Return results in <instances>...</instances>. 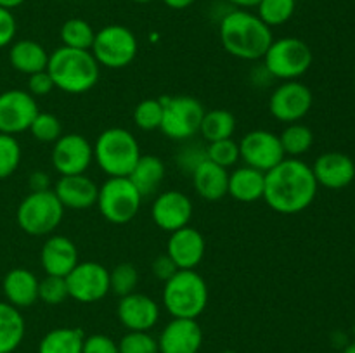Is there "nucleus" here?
Returning a JSON list of instances; mask_svg holds the SVG:
<instances>
[{
	"mask_svg": "<svg viewBox=\"0 0 355 353\" xmlns=\"http://www.w3.org/2000/svg\"><path fill=\"white\" fill-rule=\"evenodd\" d=\"M16 31L17 23L12 10L0 7V48L12 44L14 38H16Z\"/></svg>",
	"mask_w": 355,
	"mask_h": 353,
	"instance_id": "44",
	"label": "nucleus"
},
{
	"mask_svg": "<svg viewBox=\"0 0 355 353\" xmlns=\"http://www.w3.org/2000/svg\"><path fill=\"white\" fill-rule=\"evenodd\" d=\"M163 305L172 318H198L208 305V284L196 270H177L163 286Z\"/></svg>",
	"mask_w": 355,
	"mask_h": 353,
	"instance_id": "5",
	"label": "nucleus"
},
{
	"mask_svg": "<svg viewBox=\"0 0 355 353\" xmlns=\"http://www.w3.org/2000/svg\"><path fill=\"white\" fill-rule=\"evenodd\" d=\"M116 315L127 331H149L158 324L159 307L148 294L130 293L120 298Z\"/></svg>",
	"mask_w": 355,
	"mask_h": 353,
	"instance_id": "19",
	"label": "nucleus"
},
{
	"mask_svg": "<svg viewBox=\"0 0 355 353\" xmlns=\"http://www.w3.org/2000/svg\"><path fill=\"white\" fill-rule=\"evenodd\" d=\"M120 353H159L158 339L149 334V331H128L118 341Z\"/></svg>",
	"mask_w": 355,
	"mask_h": 353,
	"instance_id": "39",
	"label": "nucleus"
},
{
	"mask_svg": "<svg viewBox=\"0 0 355 353\" xmlns=\"http://www.w3.org/2000/svg\"><path fill=\"white\" fill-rule=\"evenodd\" d=\"M33 138H37L38 142H45V144H54L59 137L62 135V125L55 114L52 113H40L35 116V120L31 121L30 128Z\"/></svg>",
	"mask_w": 355,
	"mask_h": 353,
	"instance_id": "36",
	"label": "nucleus"
},
{
	"mask_svg": "<svg viewBox=\"0 0 355 353\" xmlns=\"http://www.w3.org/2000/svg\"><path fill=\"white\" fill-rule=\"evenodd\" d=\"M318 185L338 190L350 185L355 179V163L343 152L329 151L319 156L312 166Z\"/></svg>",
	"mask_w": 355,
	"mask_h": 353,
	"instance_id": "20",
	"label": "nucleus"
},
{
	"mask_svg": "<svg viewBox=\"0 0 355 353\" xmlns=\"http://www.w3.org/2000/svg\"><path fill=\"white\" fill-rule=\"evenodd\" d=\"M26 322L19 308L0 301V353H12L23 343Z\"/></svg>",
	"mask_w": 355,
	"mask_h": 353,
	"instance_id": "28",
	"label": "nucleus"
},
{
	"mask_svg": "<svg viewBox=\"0 0 355 353\" xmlns=\"http://www.w3.org/2000/svg\"><path fill=\"white\" fill-rule=\"evenodd\" d=\"M207 159V147H201V145H186L182 147V151L177 154V163H179L180 168L187 173H193L201 163Z\"/></svg>",
	"mask_w": 355,
	"mask_h": 353,
	"instance_id": "41",
	"label": "nucleus"
},
{
	"mask_svg": "<svg viewBox=\"0 0 355 353\" xmlns=\"http://www.w3.org/2000/svg\"><path fill=\"white\" fill-rule=\"evenodd\" d=\"M239 156L245 165L267 173L279 165L286 154L281 145L279 135L269 130H252L239 141Z\"/></svg>",
	"mask_w": 355,
	"mask_h": 353,
	"instance_id": "13",
	"label": "nucleus"
},
{
	"mask_svg": "<svg viewBox=\"0 0 355 353\" xmlns=\"http://www.w3.org/2000/svg\"><path fill=\"white\" fill-rule=\"evenodd\" d=\"M279 141L286 158H298L311 151L314 144V134L307 125L297 121V123L286 125V128L279 134Z\"/></svg>",
	"mask_w": 355,
	"mask_h": 353,
	"instance_id": "31",
	"label": "nucleus"
},
{
	"mask_svg": "<svg viewBox=\"0 0 355 353\" xmlns=\"http://www.w3.org/2000/svg\"><path fill=\"white\" fill-rule=\"evenodd\" d=\"M163 120L162 99H144L135 106L134 121L141 130H159Z\"/></svg>",
	"mask_w": 355,
	"mask_h": 353,
	"instance_id": "35",
	"label": "nucleus"
},
{
	"mask_svg": "<svg viewBox=\"0 0 355 353\" xmlns=\"http://www.w3.org/2000/svg\"><path fill=\"white\" fill-rule=\"evenodd\" d=\"M194 2H196V0H163V3H165L166 7H170V9H175V10L187 9V7L193 6Z\"/></svg>",
	"mask_w": 355,
	"mask_h": 353,
	"instance_id": "47",
	"label": "nucleus"
},
{
	"mask_svg": "<svg viewBox=\"0 0 355 353\" xmlns=\"http://www.w3.org/2000/svg\"><path fill=\"white\" fill-rule=\"evenodd\" d=\"M52 165L61 176L82 175L94 161V147L83 135L62 134L52 147Z\"/></svg>",
	"mask_w": 355,
	"mask_h": 353,
	"instance_id": "15",
	"label": "nucleus"
},
{
	"mask_svg": "<svg viewBox=\"0 0 355 353\" xmlns=\"http://www.w3.org/2000/svg\"><path fill=\"white\" fill-rule=\"evenodd\" d=\"M263 68L272 78L297 80L311 69L314 55L311 47L297 37H284L272 40L263 55Z\"/></svg>",
	"mask_w": 355,
	"mask_h": 353,
	"instance_id": "8",
	"label": "nucleus"
},
{
	"mask_svg": "<svg viewBox=\"0 0 355 353\" xmlns=\"http://www.w3.org/2000/svg\"><path fill=\"white\" fill-rule=\"evenodd\" d=\"M9 62L16 71L30 76L33 73L47 69L49 52L38 42L24 38V40H17L10 44Z\"/></svg>",
	"mask_w": 355,
	"mask_h": 353,
	"instance_id": "26",
	"label": "nucleus"
},
{
	"mask_svg": "<svg viewBox=\"0 0 355 353\" xmlns=\"http://www.w3.org/2000/svg\"><path fill=\"white\" fill-rule=\"evenodd\" d=\"M229 3L236 7V9H252L260 3V0H227Z\"/></svg>",
	"mask_w": 355,
	"mask_h": 353,
	"instance_id": "48",
	"label": "nucleus"
},
{
	"mask_svg": "<svg viewBox=\"0 0 355 353\" xmlns=\"http://www.w3.org/2000/svg\"><path fill=\"white\" fill-rule=\"evenodd\" d=\"M153 221L165 232H175L187 227L193 218V203L180 190H165L156 196L151 206Z\"/></svg>",
	"mask_w": 355,
	"mask_h": 353,
	"instance_id": "16",
	"label": "nucleus"
},
{
	"mask_svg": "<svg viewBox=\"0 0 355 353\" xmlns=\"http://www.w3.org/2000/svg\"><path fill=\"white\" fill-rule=\"evenodd\" d=\"M203 345V329L198 318H172L158 338L159 353H198Z\"/></svg>",
	"mask_w": 355,
	"mask_h": 353,
	"instance_id": "17",
	"label": "nucleus"
},
{
	"mask_svg": "<svg viewBox=\"0 0 355 353\" xmlns=\"http://www.w3.org/2000/svg\"><path fill=\"white\" fill-rule=\"evenodd\" d=\"M218 37L224 51L243 61L262 59L274 40L272 28L246 9L229 10L218 24Z\"/></svg>",
	"mask_w": 355,
	"mask_h": 353,
	"instance_id": "2",
	"label": "nucleus"
},
{
	"mask_svg": "<svg viewBox=\"0 0 355 353\" xmlns=\"http://www.w3.org/2000/svg\"><path fill=\"white\" fill-rule=\"evenodd\" d=\"M137 38L134 31L121 24H107L96 31L90 52L99 66L110 69L127 68L137 55Z\"/></svg>",
	"mask_w": 355,
	"mask_h": 353,
	"instance_id": "9",
	"label": "nucleus"
},
{
	"mask_svg": "<svg viewBox=\"0 0 355 353\" xmlns=\"http://www.w3.org/2000/svg\"><path fill=\"white\" fill-rule=\"evenodd\" d=\"M94 159L107 176H128L141 158V145L127 128L111 127L96 138Z\"/></svg>",
	"mask_w": 355,
	"mask_h": 353,
	"instance_id": "4",
	"label": "nucleus"
},
{
	"mask_svg": "<svg viewBox=\"0 0 355 353\" xmlns=\"http://www.w3.org/2000/svg\"><path fill=\"white\" fill-rule=\"evenodd\" d=\"M207 241L203 234L194 227H182L172 232L166 242V255L173 260L179 270H196L203 262Z\"/></svg>",
	"mask_w": 355,
	"mask_h": 353,
	"instance_id": "18",
	"label": "nucleus"
},
{
	"mask_svg": "<svg viewBox=\"0 0 355 353\" xmlns=\"http://www.w3.org/2000/svg\"><path fill=\"white\" fill-rule=\"evenodd\" d=\"M354 338H355V322H354Z\"/></svg>",
	"mask_w": 355,
	"mask_h": 353,
	"instance_id": "53",
	"label": "nucleus"
},
{
	"mask_svg": "<svg viewBox=\"0 0 355 353\" xmlns=\"http://www.w3.org/2000/svg\"><path fill=\"white\" fill-rule=\"evenodd\" d=\"M266 173L245 165L229 173L227 194L239 203H255L263 197Z\"/></svg>",
	"mask_w": 355,
	"mask_h": 353,
	"instance_id": "25",
	"label": "nucleus"
},
{
	"mask_svg": "<svg viewBox=\"0 0 355 353\" xmlns=\"http://www.w3.org/2000/svg\"><path fill=\"white\" fill-rule=\"evenodd\" d=\"M21 3H24V0H0V7H3V9H16V7H19Z\"/></svg>",
	"mask_w": 355,
	"mask_h": 353,
	"instance_id": "49",
	"label": "nucleus"
},
{
	"mask_svg": "<svg viewBox=\"0 0 355 353\" xmlns=\"http://www.w3.org/2000/svg\"><path fill=\"white\" fill-rule=\"evenodd\" d=\"M64 217V206L54 190L30 192L19 203L16 211V220L21 230L33 237L49 235L59 227Z\"/></svg>",
	"mask_w": 355,
	"mask_h": 353,
	"instance_id": "6",
	"label": "nucleus"
},
{
	"mask_svg": "<svg viewBox=\"0 0 355 353\" xmlns=\"http://www.w3.org/2000/svg\"><path fill=\"white\" fill-rule=\"evenodd\" d=\"M82 353H120L118 343L107 338L106 334H92L87 336L83 341Z\"/></svg>",
	"mask_w": 355,
	"mask_h": 353,
	"instance_id": "42",
	"label": "nucleus"
},
{
	"mask_svg": "<svg viewBox=\"0 0 355 353\" xmlns=\"http://www.w3.org/2000/svg\"><path fill=\"white\" fill-rule=\"evenodd\" d=\"M54 194L64 210H89L96 204L99 185L85 173L64 175L55 182Z\"/></svg>",
	"mask_w": 355,
	"mask_h": 353,
	"instance_id": "22",
	"label": "nucleus"
},
{
	"mask_svg": "<svg viewBox=\"0 0 355 353\" xmlns=\"http://www.w3.org/2000/svg\"><path fill=\"white\" fill-rule=\"evenodd\" d=\"M207 159H210L215 165L222 168L234 166L241 159L239 156V142L234 138H222V141L208 142L207 145Z\"/></svg>",
	"mask_w": 355,
	"mask_h": 353,
	"instance_id": "37",
	"label": "nucleus"
},
{
	"mask_svg": "<svg viewBox=\"0 0 355 353\" xmlns=\"http://www.w3.org/2000/svg\"><path fill=\"white\" fill-rule=\"evenodd\" d=\"M151 269H153V273H155L156 279L162 280V282H166L168 279H172V277L177 273V270H179L177 269L175 263H173V260L170 258L166 253L165 255L156 256L155 262H153V265H151Z\"/></svg>",
	"mask_w": 355,
	"mask_h": 353,
	"instance_id": "45",
	"label": "nucleus"
},
{
	"mask_svg": "<svg viewBox=\"0 0 355 353\" xmlns=\"http://www.w3.org/2000/svg\"><path fill=\"white\" fill-rule=\"evenodd\" d=\"M85 334L78 327H55L38 343V353H82Z\"/></svg>",
	"mask_w": 355,
	"mask_h": 353,
	"instance_id": "29",
	"label": "nucleus"
},
{
	"mask_svg": "<svg viewBox=\"0 0 355 353\" xmlns=\"http://www.w3.org/2000/svg\"><path fill=\"white\" fill-rule=\"evenodd\" d=\"M54 82H52L51 75L47 73V69L44 71L33 73V75L28 76V92L37 99V97H45L54 90Z\"/></svg>",
	"mask_w": 355,
	"mask_h": 353,
	"instance_id": "43",
	"label": "nucleus"
},
{
	"mask_svg": "<svg viewBox=\"0 0 355 353\" xmlns=\"http://www.w3.org/2000/svg\"><path fill=\"white\" fill-rule=\"evenodd\" d=\"M38 277L28 269L9 270L2 280V291L7 303L16 308H28L38 301Z\"/></svg>",
	"mask_w": 355,
	"mask_h": 353,
	"instance_id": "23",
	"label": "nucleus"
},
{
	"mask_svg": "<svg viewBox=\"0 0 355 353\" xmlns=\"http://www.w3.org/2000/svg\"><path fill=\"white\" fill-rule=\"evenodd\" d=\"M318 187L312 166L298 158H284L266 173L262 199L276 213L295 215L314 203Z\"/></svg>",
	"mask_w": 355,
	"mask_h": 353,
	"instance_id": "1",
	"label": "nucleus"
},
{
	"mask_svg": "<svg viewBox=\"0 0 355 353\" xmlns=\"http://www.w3.org/2000/svg\"><path fill=\"white\" fill-rule=\"evenodd\" d=\"M163 120L159 130L172 141H187L200 134L205 116L203 104L191 96L162 97Z\"/></svg>",
	"mask_w": 355,
	"mask_h": 353,
	"instance_id": "10",
	"label": "nucleus"
},
{
	"mask_svg": "<svg viewBox=\"0 0 355 353\" xmlns=\"http://www.w3.org/2000/svg\"><path fill=\"white\" fill-rule=\"evenodd\" d=\"M222 353H236V352H232V350H225V352H222Z\"/></svg>",
	"mask_w": 355,
	"mask_h": 353,
	"instance_id": "52",
	"label": "nucleus"
},
{
	"mask_svg": "<svg viewBox=\"0 0 355 353\" xmlns=\"http://www.w3.org/2000/svg\"><path fill=\"white\" fill-rule=\"evenodd\" d=\"M165 163L158 156L148 154L139 158L137 165L134 166L128 179L137 187L142 197H148L158 192L159 185H162L163 179H165Z\"/></svg>",
	"mask_w": 355,
	"mask_h": 353,
	"instance_id": "27",
	"label": "nucleus"
},
{
	"mask_svg": "<svg viewBox=\"0 0 355 353\" xmlns=\"http://www.w3.org/2000/svg\"><path fill=\"white\" fill-rule=\"evenodd\" d=\"M236 132V116L227 109L205 111L200 134L207 142L231 138Z\"/></svg>",
	"mask_w": 355,
	"mask_h": 353,
	"instance_id": "30",
	"label": "nucleus"
},
{
	"mask_svg": "<svg viewBox=\"0 0 355 353\" xmlns=\"http://www.w3.org/2000/svg\"><path fill=\"white\" fill-rule=\"evenodd\" d=\"M21 163V145L14 135L0 134V180L12 175Z\"/></svg>",
	"mask_w": 355,
	"mask_h": 353,
	"instance_id": "38",
	"label": "nucleus"
},
{
	"mask_svg": "<svg viewBox=\"0 0 355 353\" xmlns=\"http://www.w3.org/2000/svg\"><path fill=\"white\" fill-rule=\"evenodd\" d=\"M132 2H137V3H149V2H153V0H132Z\"/></svg>",
	"mask_w": 355,
	"mask_h": 353,
	"instance_id": "51",
	"label": "nucleus"
},
{
	"mask_svg": "<svg viewBox=\"0 0 355 353\" xmlns=\"http://www.w3.org/2000/svg\"><path fill=\"white\" fill-rule=\"evenodd\" d=\"M69 298L66 277L45 275L38 282V300L45 305H61Z\"/></svg>",
	"mask_w": 355,
	"mask_h": 353,
	"instance_id": "40",
	"label": "nucleus"
},
{
	"mask_svg": "<svg viewBox=\"0 0 355 353\" xmlns=\"http://www.w3.org/2000/svg\"><path fill=\"white\" fill-rule=\"evenodd\" d=\"M297 0H260L257 6V16L269 28L283 26L293 17Z\"/></svg>",
	"mask_w": 355,
	"mask_h": 353,
	"instance_id": "33",
	"label": "nucleus"
},
{
	"mask_svg": "<svg viewBox=\"0 0 355 353\" xmlns=\"http://www.w3.org/2000/svg\"><path fill=\"white\" fill-rule=\"evenodd\" d=\"M141 192L128 176H107L97 192V208L110 224L125 225L134 220L142 206Z\"/></svg>",
	"mask_w": 355,
	"mask_h": 353,
	"instance_id": "7",
	"label": "nucleus"
},
{
	"mask_svg": "<svg viewBox=\"0 0 355 353\" xmlns=\"http://www.w3.org/2000/svg\"><path fill=\"white\" fill-rule=\"evenodd\" d=\"M37 114V99L28 90L10 89L0 93V134H23Z\"/></svg>",
	"mask_w": 355,
	"mask_h": 353,
	"instance_id": "14",
	"label": "nucleus"
},
{
	"mask_svg": "<svg viewBox=\"0 0 355 353\" xmlns=\"http://www.w3.org/2000/svg\"><path fill=\"white\" fill-rule=\"evenodd\" d=\"M69 298L78 303H96L110 293V270L97 262H78L66 275Z\"/></svg>",
	"mask_w": 355,
	"mask_h": 353,
	"instance_id": "12",
	"label": "nucleus"
},
{
	"mask_svg": "<svg viewBox=\"0 0 355 353\" xmlns=\"http://www.w3.org/2000/svg\"><path fill=\"white\" fill-rule=\"evenodd\" d=\"M342 353H355V343H350V345H347L345 348H343Z\"/></svg>",
	"mask_w": 355,
	"mask_h": 353,
	"instance_id": "50",
	"label": "nucleus"
},
{
	"mask_svg": "<svg viewBox=\"0 0 355 353\" xmlns=\"http://www.w3.org/2000/svg\"><path fill=\"white\" fill-rule=\"evenodd\" d=\"M137 284L139 272L132 263H118L113 270H110V291L116 296L123 298L135 293Z\"/></svg>",
	"mask_w": 355,
	"mask_h": 353,
	"instance_id": "34",
	"label": "nucleus"
},
{
	"mask_svg": "<svg viewBox=\"0 0 355 353\" xmlns=\"http://www.w3.org/2000/svg\"><path fill=\"white\" fill-rule=\"evenodd\" d=\"M194 190L198 196L203 197L207 201H218L224 196H227V187H229V172L227 168L215 165L210 159H205L193 173Z\"/></svg>",
	"mask_w": 355,
	"mask_h": 353,
	"instance_id": "24",
	"label": "nucleus"
},
{
	"mask_svg": "<svg viewBox=\"0 0 355 353\" xmlns=\"http://www.w3.org/2000/svg\"><path fill=\"white\" fill-rule=\"evenodd\" d=\"M314 104L312 90L298 80H288L274 89L269 99V111L281 123L302 121Z\"/></svg>",
	"mask_w": 355,
	"mask_h": 353,
	"instance_id": "11",
	"label": "nucleus"
},
{
	"mask_svg": "<svg viewBox=\"0 0 355 353\" xmlns=\"http://www.w3.org/2000/svg\"><path fill=\"white\" fill-rule=\"evenodd\" d=\"M59 37H61L64 47L90 51L94 38H96V31L89 21L82 19V17H71V19L64 21L61 31H59Z\"/></svg>",
	"mask_w": 355,
	"mask_h": 353,
	"instance_id": "32",
	"label": "nucleus"
},
{
	"mask_svg": "<svg viewBox=\"0 0 355 353\" xmlns=\"http://www.w3.org/2000/svg\"><path fill=\"white\" fill-rule=\"evenodd\" d=\"M78 262V248L66 235H51L42 246L40 263L45 275L66 277Z\"/></svg>",
	"mask_w": 355,
	"mask_h": 353,
	"instance_id": "21",
	"label": "nucleus"
},
{
	"mask_svg": "<svg viewBox=\"0 0 355 353\" xmlns=\"http://www.w3.org/2000/svg\"><path fill=\"white\" fill-rule=\"evenodd\" d=\"M31 192H42V190H51V176L45 172H33L28 180Z\"/></svg>",
	"mask_w": 355,
	"mask_h": 353,
	"instance_id": "46",
	"label": "nucleus"
},
{
	"mask_svg": "<svg viewBox=\"0 0 355 353\" xmlns=\"http://www.w3.org/2000/svg\"><path fill=\"white\" fill-rule=\"evenodd\" d=\"M47 73L51 75L55 89L78 96L96 87L99 82L101 66L90 51L61 45L49 54Z\"/></svg>",
	"mask_w": 355,
	"mask_h": 353,
	"instance_id": "3",
	"label": "nucleus"
}]
</instances>
